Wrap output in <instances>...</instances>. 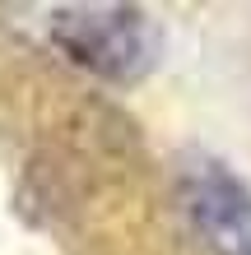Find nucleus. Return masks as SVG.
I'll use <instances>...</instances> for the list:
<instances>
[{
    "instance_id": "nucleus-1",
    "label": "nucleus",
    "mask_w": 251,
    "mask_h": 255,
    "mask_svg": "<svg viewBox=\"0 0 251 255\" xmlns=\"http://www.w3.org/2000/svg\"><path fill=\"white\" fill-rule=\"evenodd\" d=\"M51 37L75 65L107 74V79H135L154 65V28L140 9H126V5L56 9Z\"/></svg>"
},
{
    "instance_id": "nucleus-2",
    "label": "nucleus",
    "mask_w": 251,
    "mask_h": 255,
    "mask_svg": "<svg viewBox=\"0 0 251 255\" xmlns=\"http://www.w3.org/2000/svg\"><path fill=\"white\" fill-rule=\"evenodd\" d=\"M186 214L214 255H251V190L219 162L186 172Z\"/></svg>"
}]
</instances>
